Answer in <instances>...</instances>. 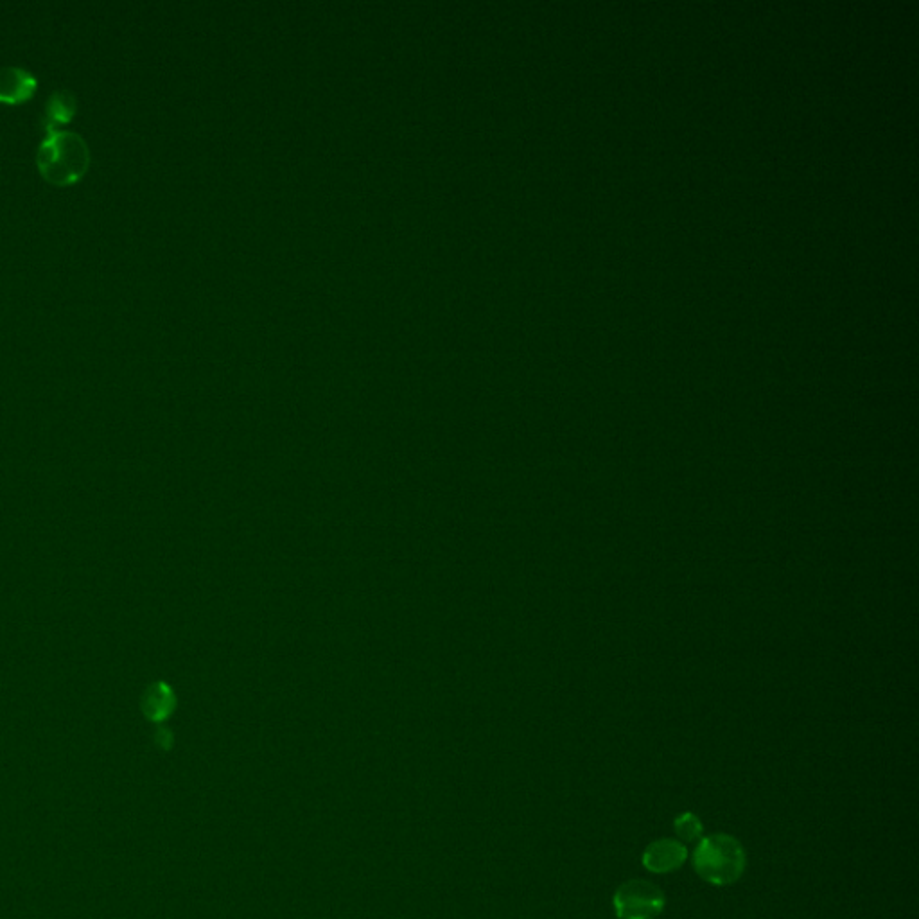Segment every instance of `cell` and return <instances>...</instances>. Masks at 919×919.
Returning <instances> with one entry per match:
<instances>
[{"mask_svg": "<svg viewBox=\"0 0 919 919\" xmlns=\"http://www.w3.org/2000/svg\"><path fill=\"white\" fill-rule=\"evenodd\" d=\"M36 169L45 184L71 187L85 178L92 155L87 141L71 130L45 133L36 149Z\"/></svg>", "mask_w": 919, "mask_h": 919, "instance_id": "cell-1", "label": "cell"}, {"mask_svg": "<svg viewBox=\"0 0 919 919\" xmlns=\"http://www.w3.org/2000/svg\"><path fill=\"white\" fill-rule=\"evenodd\" d=\"M686 858H688V849L683 842L675 841V839H659V841L648 844L641 862L650 873L665 875V873H674L677 869H681Z\"/></svg>", "mask_w": 919, "mask_h": 919, "instance_id": "cell-5", "label": "cell"}, {"mask_svg": "<svg viewBox=\"0 0 919 919\" xmlns=\"http://www.w3.org/2000/svg\"><path fill=\"white\" fill-rule=\"evenodd\" d=\"M78 114V97L69 88H58L45 101L40 126L45 133L60 132Z\"/></svg>", "mask_w": 919, "mask_h": 919, "instance_id": "cell-6", "label": "cell"}, {"mask_svg": "<svg viewBox=\"0 0 919 919\" xmlns=\"http://www.w3.org/2000/svg\"><path fill=\"white\" fill-rule=\"evenodd\" d=\"M693 867L704 882L717 887L738 882L747 867V855L740 841L726 833H715L699 842L693 853Z\"/></svg>", "mask_w": 919, "mask_h": 919, "instance_id": "cell-2", "label": "cell"}, {"mask_svg": "<svg viewBox=\"0 0 919 919\" xmlns=\"http://www.w3.org/2000/svg\"><path fill=\"white\" fill-rule=\"evenodd\" d=\"M36 90H38V78L26 67H20V65L0 67V105H27L35 97Z\"/></svg>", "mask_w": 919, "mask_h": 919, "instance_id": "cell-4", "label": "cell"}, {"mask_svg": "<svg viewBox=\"0 0 919 919\" xmlns=\"http://www.w3.org/2000/svg\"><path fill=\"white\" fill-rule=\"evenodd\" d=\"M665 893L647 880H629L614 893L613 905L620 919H654L665 909Z\"/></svg>", "mask_w": 919, "mask_h": 919, "instance_id": "cell-3", "label": "cell"}, {"mask_svg": "<svg viewBox=\"0 0 919 919\" xmlns=\"http://www.w3.org/2000/svg\"><path fill=\"white\" fill-rule=\"evenodd\" d=\"M674 828L677 837L683 842L699 841L702 837V832H704L701 819L692 814V812H684V814L679 815L675 819Z\"/></svg>", "mask_w": 919, "mask_h": 919, "instance_id": "cell-7", "label": "cell"}]
</instances>
